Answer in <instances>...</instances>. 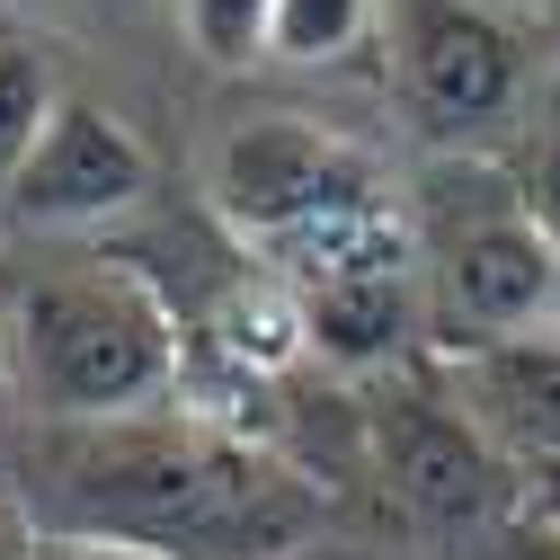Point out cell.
<instances>
[{"label":"cell","instance_id":"obj_1","mask_svg":"<svg viewBox=\"0 0 560 560\" xmlns=\"http://www.w3.org/2000/svg\"><path fill=\"white\" fill-rule=\"evenodd\" d=\"M54 516L62 534L133 542L161 560H276L312 525V489L249 436L196 409H143L107 428H54Z\"/></svg>","mask_w":560,"mask_h":560},{"label":"cell","instance_id":"obj_2","mask_svg":"<svg viewBox=\"0 0 560 560\" xmlns=\"http://www.w3.org/2000/svg\"><path fill=\"white\" fill-rule=\"evenodd\" d=\"M214 205L232 241L285 294L357 285V276H418V214H400L392 178L320 125L258 116L214 152Z\"/></svg>","mask_w":560,"mask_h":560},{"label":"cell","instance_id":"obj_3","mask_svg":"<svg viewBox=\"0 0 560 560\" xmlns=\"http://www.w3.org/2000/svg\"><path fill=\"white\" fill-rule=\"evenodd\" d=\"M10 374L54 428H107L143 418L178 392L187 347L178 312L133 258H72L19 285V329H10Z\"/></svg>","mask_w":560,"mask_h":560},{"label":"cell","instance_id":"obj_4","mask_svg":"<svg viewBox=\"0 0 560 560\" xmlns=\"http://www.w3.org/2000/svg\"><path fill=\"white\" fill-rule=\"evenodd\" d=\"M418 285H428V338L454 357H489L560 320V241L534 223L525 187L445 152L418 205Z\"/></svg>","mask_w":560,"mask_h":560},{"label":"cell","instance_id":"obj_5","mask_svg":"<svg viewBox=\"0 0 560 560\" xmlns=\"http://www.w3.org/2000/svg\"><path fill=\"white\" fill-rule=\"evenodd\" d=\"M392 45H400V107L436 152L471 161L516 125L534 45L499 0H392Z\"/></svg>","mask_w":560,"mask_h":560},{"label":"cell","instance_id":"obj_6","mask_svg":"<svg viewBox=\"0 0 560 560\" xmlns=\"http://www.w3.org/2000/svg\"><path fill=\"white\" fill-rule=\"evenodd\" d=\"M383 471L409 499V516L436 525V534L480 542V534H499L516 516L508 508V463H499V445H489V428L471 418V400L463 409H445L428 392L383 400Z\"/></svg>","mask_w":560,"mask_h":560},{"label":"cell","instance_id":"obj_7","mask_svg":"<svg viewBox=\"0 0 560 560\" xmlns=\"http://www.w3.org/2000/svg\"><path fill=\"white\" fill-rule=\"evenodd\" d=\"M152 196V152L98 107V98H62L45 143L27 152V170L10 178V214L36 223V232H90V223H116Z\"/></svg>","mask_w":560,"mask_h":560},{"label":"cell","instance_id":"obj_8","mask_svg":"<svg viewBox=\"0 0 560 560\" xmlns=\"http://www.w3.org/2000/svg\"><path fill=\"white\" fill-rule=\"evenodd\" d=\"M471 418L508 436L525 463H560V338H508L489 357H463Z\"/></svg>","mask_w":560,"mask_h":560},{"label":"cell","instance_id":"obj_9","mask_svg":"<svg viewBox=\"0 0 560 560\" xmlns=\"http://www.w3.org/2000/svg\"><path fill=\"white\" fill-rule=\"evenodd\" d=\"M62 98L72 90L54 81V62L36 45H19V36H0V196H10V178L27 170V152L45 143V125H54Z\"/></svg>","mask_w":560,"mask_h":560},{"label":"cell","instance_id":"obj_10","mask_svg":"<svg viewBox=\"0 0 560 560\" xmlns=\"http://www.w3.org/2000/svg\"><path fill=\"white\" fill-rule=\"evenodd\" d=\"M365 27H374V0H276L267 54L276 62H338Z\"/></svg>","mask_w":560,"mask_h":560},{"label":"cell","instance_id":"obj_11","mask_svg":"<svg viewBox=\"0 0 560 560\" xmlns=\"http://www.w3.org/2000/svg\"><path fill=\"white\" fill-rule=\"evenodd\" d=\"M178 27H187V45L214 62V72H241V62L267 54L276 0H178Z\"/></svg>","mask_w":560,"mask_h":560},{"label":"cell","instance_id":"obj_12","mask_svg":"<svg viewBox=\"0 0 560 560\" xmlns=\"http://www.w3.org/2000/svg\"><path fill=\"white\" fill-rule=\"evenodd\" d=\"M471 560H560V516L516 508L499 534H480V542H471Z\"/></svg>","mask_w":560,"mask_h":560},{"label":"cell","instance_id":"obj_13","mask_svg":"<svg viewBox=\"0 0 560 560\" xmlns=\"http://www.w3.org/2000/svg\"><path fill=\"white\" fill-rule=\"evenodd\" d=\"M525 205H534V223L560 241V125L542 133V152H534V170H525Z\"/></svg>","mask_w":560,"mask_h":560},{"label":"cell","instance_id":"obj_14","mask_svg":"<svg viewBox=\"0 0 560 560\" xmlns=\"http://www.w3.org/2000/svg\"><path fill=\"white\" fill-rule=\"evenodd\" d=\"M0 560H45V525H36L27 499H10V489H0Z\"/></svg>","mask_w":560,"mask_h":560},{"label":"cell","instance_id":"obj_15","mask_svg":"<svg viewBox=\"0 0 560 560\" xmlns=\"http://www.w3.org/2000/svg\"><path fill=\"white\" fill-rule=\"evenodd\" d=\"M45 560H161V551H133V542H98V534H45Z\"/></svg>","mask_w":560,"mask_h":560},{"label":"cell","instance_id":"obj_16","mask_svg":"<svg viewBox=\"0 0 560 560\" xmlns=\"http://www.w3.org/2000/svg\"><path fill=\"white\" fill-rule=\"evenodd\" d=\"M525 508H542V516H560V463H534V499Z\"/></svg>","mask_w":560,"mask_h":560},{"label":"cell","instance_id":"obj_17","mask_svg":"<svg viewBox=\"0 0 560 560\" xmlns=\"http://www.w3.org/2000/svg\"><path fill=\"white\" fill-rule=\"evenodd\" d=\"M10 329H19V285H0V365H10Z\"/></svg>","mask_w":560,"mask_h":560},{"label":"cell","instance_id":"obj_18","mask_svg":"<svg viewBox=\"0 0 560 560\" xmlns=\"http://www.w3.org/2000/svg\"><path fill=\"white\" fill-rule=\"evenodd\" d=\"M551 72H560V45H551Z\"/></svg>","mask_w":560,"mask_h":560}]
</instances>
